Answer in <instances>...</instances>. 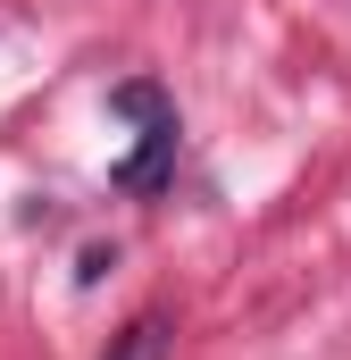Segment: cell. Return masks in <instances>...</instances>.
Segmentation results:
<instances>
[{"label": "cell", "instance_id": "1", "mask_svg": "<svg viewBox=\"0 0 351 360\" xmlns=\"http://www.w3.org/2000/svg\"><path fill=\"white\" fill-rule=\"evenodd\" d=\"M168 168H176V117H159V126H143V151L117 160V184H126V193H159Z\"/></svg>", "mask_w": 351, "mask_h": 360}, {"label": "cell", "instance_id": "2", "mask_svg": "<svg viewBox=\"0 0 351 360\" xmlns=\"http://www.w3.org/2000/svg\"><path fill=\"white\" fill-rule=\"evenodd\" d=\"M109 360H168V319L159 310L126 319V335H109Z\"/></svg>", "mask_w": 351, "mask_h": 360}, {"label": "cell", "instance_id": "3", "mask_svg": "<svg viewBox=\"0 0 351 360\" xmlns=\"http://www.w3.org/2000/svg\"><path fill=\"white\" fill-rule=\"evenodd\" d=\"M117 109H126V117H143V126H159V117H168L159 84H117Z\"/></svg>", "mask_w": 351, "mask_h": 360}]
</instances>
